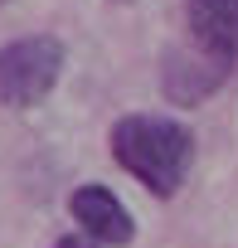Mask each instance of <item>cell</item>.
I'll use <instances>...</instances> for the list:
<instances>
[{
  "instance_id": "3957f363",
  "label": "cell",
  "mask_w": 238,
  "mask_h": 248,
  "mask_svg": "<svg viewBox=\"0 0 238 248\" xmlns=\"http://www.w3.org/2000/svg\"><path fill=\"white\" fill-rule=\"evenodd\" d=\"M228 73H233V63L219 59V54H209V49H199L194 39L170 44L165 59H161V88H165V97H170L175 107H199V102H209V97L228 83Z\"/></svg>"
},
{
  "instance_id": "8992f818",
  "label": "cell",
  "mask_w": 238,
  "mask_h": 248,
  "mask_svg": "<svg viewBox=\"0 0 238 248\" xmlns=\"http://www.w3.org/2000/svg\"><path fill=\"white\" fill-rule=\"evenodd\" d=\"M54 248H107V243H97V238H88V233L78 229V233H63V238H59Z\"/></svg>"
},
{
  "instance_id": "6da1fadb",
  "label": "cell",
  "mask_w": 238,
  "mask_h": 248,
  "mask_svg": "<svg viewBox=\"0 0 238 248\" xmlns=\"http://www.w3.org/2000/svg\"><path fill=\"white\" fill-rule=\"evenodd\" d=\"M107 146H112V161L122 166L136 185H146L156 200L180 195V185L194 170V132L180 117L127 112L122 122H112Z\"/></svg>"
},
{
  "instance_id": "7a4b0ae2",
  "label": "cell",
  "mask_w": 238,
  "mask_h": 248,
  "mask_svg": "<svg viewBox=\"0 0 238 248\" xmlns=\"http://www.w3.org/2000/svg\"><path fill=\"white\" fill-rule=\"evenodd\" d=\"M63 63H68V49L54 34H25V39L0 44V107L10 112L39 107L59 88Z\"/></svg>"
},
{
  "instance_id": "277c9868",
  "label": "cell",
  "mask_w": 238,
  "mask_h": 248,
  "mask_svg": "<svg viewBox=\"0 0 238 248\" xmlns=\"http://www.w3.org/2000/svg\"><path fill=\"white\" fill-rule=\"evenodd\" d=\"M68 214H73V224L88 233V238H97V243H107V248H127L132 238H136V219H132V209L117 200V190H107V185H78L73 195H68Z\"/></svg>"
},
{
  "instance_id": "52a82bcc",
  "label": "cell",
  "mask_w": 238,
  "mask_h": 248,
  "mask_svg": "<svg viewBox=\"0 0 238 248\" xmlns=\"http://www.w3.org/2000/svg\"><path fill=\"white\" fill-rule=\"evenodd\" d=\"M117 5H132V0H117Z\"/></svg>"
},
{
  "instance_id": "5b68a950",
  "label": "cell",
  "mask_w": 238,
  "mask_h": 248,
  "mask_svg": "<svg viewBox=\"0 0 238 248\" xmlns=\"http://www.w3.org/2000/svg\"><path fill=\"white\" fill-rule=\"evenodd\" d=\"M185 34L199 49L238 63V0H185Z\"/></svg>"
}]
</instances>
